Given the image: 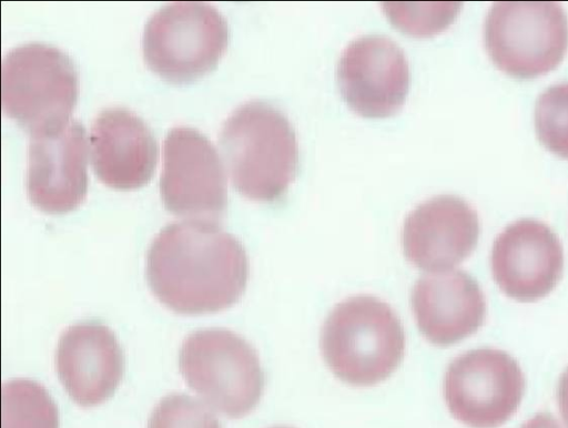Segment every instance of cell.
<instances>
[{
	"mask_svg": "<svg viewBox=\"0 0 568 428\" xmlns=\"http://www.w3.org/2000/svg\"><path fill=\"white\" fill-rule=\"evenodd\" d=\"M535 130L540 143L554 154L568 159V83L545 90L535 105Z\"/></svg>",
	"mask_w": 568,
	"mask_h": 428,
	"instance_id": "18",
	"label": "cell"
},
{
	"mask_svg": "<svg viewBox=\"0 0 568 428\" xmlns=\"http://www.w3.org/2000/svg\"><path fill=\"white\" fill-rule=\"evenodd\" d=\"M478 237L477 212L460 197L439 195L406 216L400 243L406 259L417 268L445 272L473 253Z\"/></svg>",
	"mask_w": 568,
	"mask_h": 428,
	"instance_id": "13",
	"label": "cell"
},
{
	"mask_svg": "<svg viewBox=\"0 0 568 428\" xmlns=\"http://www.w3.org/2000/svg\"><path fill=\"white\" fill-rule=\"evenodd\" d=\"M148 428H222L203 402L185 394H170L154 407Z\"/></svg>",
	"mask_w": 568,
	"mask_h": 428,
	"instance_id": "20",
	"label": "cell"
},
{
	"mask_svg": "<svg viewBox=\"0 0 568 428\" xmlns=\"http://www.w3.org/2000/svg\"><path fill=\"white\" fill-rule=\"evenodd\" d=\"M27 188L42 212L61 214L77 208L88 192V143L81 123L65 124L30 136Z\"/></svg>",
	"mask_w": 568,
	"mask_h": 428,
	"instance_id": "11",
	"label": "cell"
},
{
	"mask_svg": "<svg viewBox=\"0 0 568 428\" xmlns=\"http://www.w3.org/2000/svg\"><path fill=\"white\" fill-rule=\"evenodd\" d=\"M2 428H59V410L47 389L19 378L2 384Z\"/></svg>",
	"mask_w": 568,
	"mask_h": 428,
	"instance_id": "17",
	"label": "cell"
},
{
	"mask_svg": "<svg viewBox=\"0 0 568 428\" xmlns=\"http://www.w3.org/2000/svg\"><path fill=\"white\" fill-rule=\"evenodd\" d=\"M242 243L217 223L186 220L164 226L146 254V279L160 303L182 315L234 305L248 279Z\"/></svg>",
	"mask_w": 568,
	"mask_h": 428,
	"instance_id": "1",
	"label": "cell"
},
{
	"mask_svg": "<svg viewBox=\"0 0 568 428\" xmlns=\"http://www.w3.org/2000/svg\"><path fill=\"white\" fill-rule=\"evenodd\" d=\"M77 99V71L70 58L58 48L28 43L3 58L2 110L30 134L69 122Z\"/></svg>",
	"mask_w": 568,
	"mask_h": 428,
	"instance_id": "5",
	"label": "cell"
},
{
	"mask_svg": "<svg viewBox=\"0 0 568 428\" xmlns=\"http://www.w3.org/2000/svg\"><path fill=\"white\" fill-rule=\"evenodd\" d=\"M450 415L469 428H498L517 411L525 391L518 363L506 351L476 348L455 357L444 377Z\"/></svg>",
	"mask_w": 568,
	"mask_h": 428,
	"instance_id": "8",
	"label": "cell"
},
{
	"mask_svg": "<svg viewBox=\"0 0 568 428\" xmlns=\"http://www.w3.org/2000/svg\"><path fill=\"white\" fill-rule=\"evenodd\" d=\"M55 367L69 397L79 406L93 407L114 394L123 376L124 359L109 327L82 323L61 335Z\"/></svg>",
	"mask_w": 568,
	"mask_h": 428,
	"instance_id": "14",
	"label": "cell"
},
{
	"mask_svg": "<svg viewBox=\"0 0 568 428\" xmlns=\"http://www.w3.org/2000/svg\"><path fill=\"white\" fill-rule=\"evenodd\" d=\"M320 348L339 380L368 387L387 379L399 366L405 334L399 317L386 302L355 295L329 312L321 329Z\"/></svg>",
	"mask_w": 568,
	"mask_h": 428,
	"instance_id": "3",
	"label": "cell"
},
{
	"mask_svg": "<svg viewBox=\"0 0 568 428\" xmlns=\"http://www.w3.org/2000/svg\"><path fill=\"white\" fill-rule=\"evenodd\" d=\"M273 428H290V427H273Z\"/></svg>",
	"mask_w": 568,
	"mask_h": 428,
	"instance_id": "23",
	"label": "cell"
},
{
	"mask_svg": "<svg viewBox=\"0 0 568 428\" xmlns=\"http://www.w3.org/2000/svg\"><path fill=\"white\" fill-rule=\"evenodd\" d=\"M410 303L419 332L437 346H449L475 334L486 316L479 284L460 269L420 276Z\"/></svg>",
	"mask_w": 568,
	"mask_h": 428,
	"instance_id": "15",
	"label": "cell"
},
{
	"mask_svg": "<svg viewBox=\"0 0 568 428\" xmlns=\"http://www.w3.org/2000/svg\"><path fill=\"white\" fill-rule=\"evenodd\" d=\"M491 274L510 298L535 302L547 296L564 271V251L557 235L545 223L519 220L495 240Z\"/></svg>",
	"mask_w": 568,
	"mask_h": 428,
	"instance_id": "12",
	"label": "cell"
},
{
	"mask_svg": "<svg viewBox=\"0 0 568 428\" xmlns=\"http://www.w3.org/2000/svg\"><path fill=\"white\" fill-rule=\"evenodd\" d=\"M556 398L561 418L568 428V367L562 371L559 378Z\"/></svg>",
	"mask_w": 568,
	"mask_h": 428,
	"instance_id": "21",
	"label": "cell"
},
{
	"mask_svg": "<svg viewBox=\"0 0 568 428\" xmlns=\"http://www.w3.org/2000/svg\"><path fill=\"white\" fill-rule=\"evenodd\" d=\"M160 190L165 208L174 215L215 223L224 216L225 170L217 151L201 132L176 126L168 133Z\"/></svg>",
	"mask_w": 568,
	"mask_h": 428,
	"instance_id": "9",
	"label": "cell"
},
{
	"mask_svg": "<svg viewBox=\"0 0 568 428\" xmlns=\"http://www.w3.org/2000/svg\"><path fill=\"white\" fill-rule=\"evenodd\" d=\"M179 367L189 387L215 411L243 418L260 402L264 373L254 347L224 328L199 329L183 342Z\"/></svg>",
	"mask_w": 568,
	"mask_h": 428,
	"instance_id": "4",
	"label": "cell"
},
{
	"mask_svg": "<svg viewBox=\"0 0 568 428\" xmlns=\"http://www.w3.org/2000/svg\"><path fill=\"white\" fill-rule=\"evenodd\" d=\"M494 64L515 78L554 70L568 50V18L557 2H495L484 26Z\"/></svg>",
	"mask_w": 568,
	"mask_h": 428,
	"instance_id": "7",
	"label": "cell"
},
{
	"mask_svg": "<svg viewBox=\"0 0 568 428\" xmlns=\"http://www.w3.org/2000/svg\"><path fill=\"white\" fill-rule=\"evenodd\" d=\"M92 167L98 179L115 190L145 185L154 174L158 144L145 122L123 108L101 111L90 132Z\"/></svg>",
	"mask_w": 568,
	"mask_h": 428,
	"instance_id": "16",
	"label": "cell"
},
{
	"mask_svg": "<svg viewBox=\"0 0 568 428\" xmlns=\"http://www.w3.org/2000/svg\"><path fill=\"white\" fill-rule=\"evenodd\" d=\"M227 42V22L213 6L173 2L146 22L143 57L149 69L161 78L190 82L216 67Z\"/></svg>",
	"mask_w": 568,
	"mask_h": 428,
	"instance_id": "6",
	"label": "cell"
},
{
	"mask_svg": "<svg viewBox=\"0 0 568 428\" xmlns=\"http://www.w3.org/2000/svg\"><path fill=\"white\" fill-rule=\"evenodd\" d=\"M458 2H385L390 22L412 35H432L447 28L458 14Z\"/></svg>",
	"mask_w": 568,
	"mask_h": 428,
	"instance_id": "19",
	"label": "cell"
},
{
	"mask_svg": "<svg viewBox=\"0 0 568 428\" xmlns=\"http://www.w3.org/2000/svg\"><path fill=\"white\" fill-rule=\"evenodd\" d=\"M219 145L233 186L246 198L277 201L296 176L295 131L281 111L265 102L237 108L224 122Z\"/></svg>",
	"mask_w": 568,
	"mask_h": 428,
	"instance_id": "2",
	"label": "cell"
},
{
	"mask_svg": "<svg viewBox=\"0 0 568 428\" xmlns=\"http://www.w3.org/2000/svg\"><path fill=\"white\" fill-rule=\"evenodd\" d=\"M520 428H562L555 417L547 412H539L529 418Z\"/></svg>",
	"mask_w": 568,
	"mask_h": 428,
	"instance_id": "22",
	"label": "cell"
},
{
	"mask_svg": "<svg viewBox=\"0 0 568 428\" xmlns=\"http://www.w3.org/2000/svg\"><path fill=\"white\" fill-rule=\"evenodd\" d=\"M409 65L397 43L384 35L352 41L341 55L337 83L343 99L357 114L386 118L405 103Z\"/></svg>",
	"mask_w": 568,
	"mask_h": 428,
	"instance_id": "10",
	"label": "cell"
}]
</instances>
